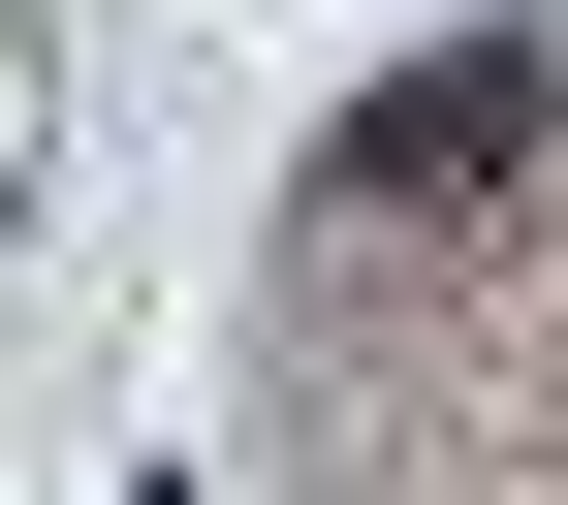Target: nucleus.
I'll return each instance as SVG.
<instances>
[{"instance_id": "nucleus-1", "label": "nucleus", "mask_w": 568, "mask_h": 505, "mask_svg": "<svg viewBox=\"0 0 568 505\" xmlns=\"http://www.w3.org/2000/svg\"><path fill=\"white\" fill-rule=\"evenodd\" d=\"M474 190H568V32H443V63H379V95L316 127V222H474Z\"/></svg>"}]
</instances>
